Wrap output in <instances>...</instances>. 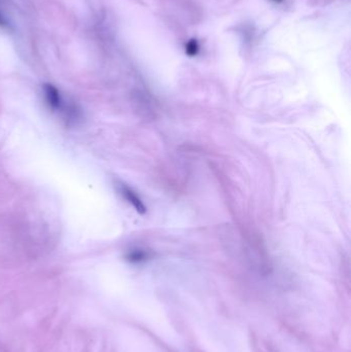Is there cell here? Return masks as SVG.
Wrapping results in <instances>:
<instances>
[{"label": "cell", "mask_w": 351, "mask_h": 352, "mask_svg": "<svg viewBox=\"0 0 351 352\" xmlns=\"http://www.w3.org/2000/svg\"><path fill=\"white\" fill-rule=\"evenodd\" d=\"M43 93L46 104L52 110L62 109L63 99L60 94V91L51 84H45L43 86Z\"/></svg>", "instance_id": "cell-1"}, {"label": "cell", "mask_w": 351, "mask_h": 352, "mask_svg": "<svg viewBox=\"0 0 351 352\" xmlns=\"http://www.w3.org/2000/svg\"><path fill=\"white\" fill-rule=\"evenodd\" d=\"M120 192L124 196V198L135 207L136 210L140 211V213H142V211H145V206H144L143 202L140 201L138 196L131 189H129L128 186L122 185L120 187Z\"/></svg>", "instance_id": "cell-2"}, {"label": "cell", "mask_w": 351, "mask_h": 352, "mask_svg": "<svg viewBox=\"0 0 351 352\" xmlns=\"http://www.w3.org/2000/svg\"><path fill=\"white\" fill-rule=\"evenodd\" d=\"M184 51H185L186 56H189L191 58L196 57L200 53V43H199L198 39L193 37L186 41Z\"/></svg>", "instance_id": "cell-3"}, {"label": "cell", "mask_w": 351, "mask_h": 352, "mask_svg": "<svg viewBox=\"0 0 351 352\" xmlns=\"http://www.w3.org/2000/svg\"><path fill=\"white\" fill-rule=\"evenodd\" d=\"M0 26L6 27L7 26V21L4 19V17L0 15Z\"/></svg>", "instance_id": "cell-4"}, {"label": "cell", "mask_w": 351, "mask_h": 352, "mask_svg": "<svg viewBox=\"0 0 351 352\" xmlns=\"http://www.w3.org/2000/svg\"><path fill=\"white\" fill-rule=\"evenodd\" d=\"M271 2H273V3H275V4H283V3L285 2V0H271Z\"/></svg>", "instance_id": "cell-5"}]
</instances>
